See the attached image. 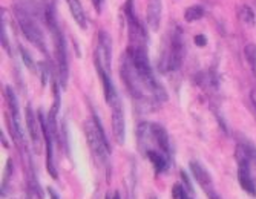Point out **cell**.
<instances>
[{"instance_id": "1", "label": "cell", "mask_w": 256, "mask_h": 199, "mask_svg": "<svg viewBox=\"0 0 256 199\" xmlns=\"http://www.w3.org/2000/svg\"><path fill=\"white\" fill-rule=\"evenodd\" d=\"M126 54L130 58L134 68H135L140 80L143 81L150 98L155 103L166 101L168 94L164 91V87H162V84L154 75V69H152L149 55H148V46L146 45H129L126 49Z\"/></svg>"}, {"instance_id": "2", "label": "cell", "mask_w": 256, "mask_h": 199, "mask_svg": "<svg viewBox=\"0 0 256 199\" xmlns=\"http://www.w3.org/2000/svg\"><path fill=\"white\" fill-rule=\"evenodd\" d=\"M44 20H46V25L50 26V29L52 32V37H54V54H56V61H57V68H58V83L62 86V89H66L68 78H69L66 38L57 25L56 14H54L52 8L44 9Z\"/></svg>"}, {"instance_id": "3", "label": "cell", "mask_w": 256, "mask_h": 199, "mask_svg": "<svg viewBox=\"0 0 256 199\" xmlns=\"http://www.w3.org/2000/svg\"><path fill=\"white\" fill-rule=\"evenodd\" d=\"M186 54V46H184V35L182 29L180 26H175L169 37H168V46L166 49L161 51V57L158 61V69L160 72H175L181 68L182 60Z\"/></svg>"}, {"instance_id": "4", "label": "cell", "mask_w": 256, "mask_h": 199, "mask_svg": "<svg viewBox=\"0 0 256 199\" xmlns=\"http://www.w3.org/2000/svg\"><path fill=\"white\" fill-rule=\"evenodd\" d=\"M84 134L88 144L90 150L94 152L96 157L106 166L109 164V157H110V144L108 141L106 132L103 129L102 120L97 117V114H92V118L86 121L84 124Z\"/></svg>"}, {"instance_id": "5", "label": "cell", "mask_w": 256, "mask_h": 199, "mask_svg": "<svg viewBox=\"0 0 256 199\" xmlns=\"http://www.w3.org/2000/svg\"><path fill=\"white\" fill-rule=\"evenodd\" d=\"M14 11H16V20L18 23V28L23 32V35L26 37V40L31 41L40 52H43V54L48 52V49H46V41H44L43 32H42V29H40V26L37 23L34 14L30 12L28 8L22 6V5H16Z\"/></svg>"}, {"instance_id": "6", "label": "cell", "mask_w": 256, "mask_h": 199, "mask_svg": "<svg viewBox=\"0 0 256 199\" xmlns=\"http://www.w3.org/2000/svg\"><path fill=\"white\" fill-rule=\"evenodd\" d=\"M120 75H122V80L126 86L128 92L132 95V98L135 101H140V103H149V104H154L155 101L150 98V95L148 94L146 87L143 84V81L140 80L134 64L130 61V58L128 57V54L123 55L122 58V66H120Z\"/></svg>"}, {"instance_id": "7", "label": "cell", "mask_w": 256, "mask_h": 199, "mask_svg": "<svg viewBox=\"0 0 256 199\" xmlns=\"http://www.w3.org/2000/svg\"><path fill=\"white\" fill-rule=\"evenodd\" d=\"M124 15L128 20V31H129V38L130 45H146L148 46V32L142 21L136 17L135 9H134V0H126L124 6Z\"/></svg>"}, {"instance_id": "8", "label": "cell", "mask_w": 256, "mask_h": 199, "mask_svg": "<svg viewBox=\"0 0 256 199\" xmlns=\"http://www.w3.org/2000/svg\"><path fill=\"white\" fill-rule=\"evenodd\" d=\"M38 121H40V130L43 132V140H44V147H46V169H48L50 175L52 176L54 180L58 178L57 175V169L54 166V147H52V134L50 132V127H48V120L43 115V109L38 110Z\"/></svg>"}, {"instance_id": "9", "label": "cell", "mask_w": 256, "mask_h": 199, "mask_svg": "<svg viewBox=\"0 0 256 199\" xmlns=\"http://www.w3.org/2000/svg\"><path fill=\"white\" fill-rule=\"evenodd\" d=\"M112 109V132L114 138L118 144H124L126 140V121H124V110H123V103L118 98H115L110 104Z\"/></svg>"}, {"instance_id": "10", "label": "cell", "mask_w": 256, "mask_h": 199, "mask_svg": "<svg viewBox=\"0 0 256 199\" xmlns=\"http://www.w3.org/2000/svg\"><path fill=\"white\" fill-rule=\"evenodd\" d=\"M94 61H96V69L98 72V77L102 80V84H103V92H104V98H106V103L110 104L115 98H118V92L115 89V86L112 83V78H110V71L106 68V66L102 63V60L98 58V55L94 54Z\"/></svg>"}, {"instance_id": "11", "label": "cell", "mask_w": 256, "mask_h": 199, "mask_svg": "<svg viewBox=\"0 0 256 199\" xmlns=\"http://www.w3.org/2000/svg\"><path fill=\"white\" fill-rule=\"evenodd\" d=\"M149 132H150V137L152 140H155L160 152H162L166 155V157L172 161V155H174V150H172V144H170V138H169V134L168 130L162 127L160 123H150L149 124Z\"/></svg>"}, {"instance_id": "12", "label": "cell", "mask_w": 256, "mask_h": 199, "mask_svg": "<svg viewBox=\"0 0 256 199\" xmlns=\"http://www.w3.org/2000/svg\"><path fill=\"white\" fill-rule=\"evenodd\" d=\"M96 55H98L102 63L110 71V64H112V40H110V35L104 29L98 31V45H97Z\"/></svg>"}, {"instance_id": "13", "label": "cell", "mask_w": 256, "mask_h": 199, "mask_svg": "<svg viewBox=\"0 0 256 199\" xmlns=\"http://www.w3.org/2000/svg\"><path fill=\"white\" fill-rule=\"evenodd\" d=\"M25 120H26V127H28V132H30V137H31V141L36 147V150H38V146H40V134H38V129H40V121H38V117H36L34 110L31 107V104L26 106V110H25Z\"/></svg>"}, {"instance_id": "14", "label": "cell", "mask_w": 256, "mask_h": 199, "mask_svg": "<svg viewBox=\"0 0 256 199\" xmlns=\"http://www.w3.org/2000/svg\"><path fill=\"white\" fill-rule=\"evenodd\" d=\"M146 21L150 29L158 31L161 23V0H148Z\"/></svg>"}, {"instance_id": "15", "label": "cell", "mask_w": 256, "mask_h": 199, "mask_svg": "<svg viewBox=\"0 0 256 199\" xmlns=\"http://www.w3.org/2000/svg\"><path fill=\"white\" fill-rule=\"evenodd\" d=\"M189 167H190V172H192V175H194V178L201 184V187H202L204 190L212 189V186H214L212 176H210V173H208V172L206 170L204 166H201L198 161H190Z\"/></svg>"}, {"instance_id": "16", "label": "cell", "mask_w": 256, "mask_h": 199, "mask_svg": "<svg viewBox=\"0 0 256 199\" xmlns=\"http://www.w3.org/2000/svg\"><path fill=\"white\" fill-rule=\"evenodd\" d=\"M146 157H148V160L150 161V164L154 166L156 175H161L162 172H166V170L169 169L170 160H169L162 152L150 149V150H146Z\"/></svg>"}, {"instance_id": "17", "label": "cell", "mask_w": 256, "mask_h": 199, "mask_svg": "<svg viewBox=\"0 0 256 199\" xmlns=\"http://www.w3.org/2000/svg\"><path fill=\"white\" fill-rule=\"evenodd\" d=\"M64 2L68 3L69 12H71L72 18L76 20V23L82 29H86L88 28V20H86V14H84L83 5L80 3V0H64Z\"/></svg>"}, {"instance_id": "18", "label": "cell", "mask_w": 256, "mask_h": 199, "mask_svg": "<svg viewBox=\"0 0 256 199\" xmlns=\"http://www.w3.org/2000/svg\"><path fill=\"white\" fill-rule=\"evenodd\" d=\"M238 15H240V18H241L242 23H246L247 26L253 28V26L256 25V15H254V11H253L250 6H247V5H242V6L240 8V12H238Z\"/></svg>"}, {"instance_id": "19", "label": "cell", "mask_w": 256, "mask_h": 199, "mask_svg": "<svg viewBox=\"0 0 256 199\" xmlns=\"http://www.w3.org/2000/svg\"><path fill=\"white\" fill-rule=\"evenodd\" d=\"M202 17H204V8L201 5H192L184 12L186 21H196V20H201Z\"/></svg>"}, {"instance_id": "20", "label": "cell", "mask_w": 256, "mask_h": 199, "mask_svg": "<svg viewBox=\"0 0 256 199\" xmlns=\"http://www.w3.org/2000/svg\"><path fill=\"white\" fill-rule=\"evenodd\" d=\"M244 54H246L247 63L250 66L253 75L256 77V43H248V45L246 46V49H244Z\"/></svg>"}, {"instance_id": "21", "label": "cell", "mask_w": 256, "mask_h": 199, "mask_svg": "<svg viewBox=\"0 0 256 199\" xmlns=\"http://www.w3.org/2000/svg\"><path fill=\"white\" fill-rule=\"evenodd\" d=\"M2 46L4 49L11 54V46H10V41H8V35H6V23H5V15H2Z\"/></svg>"}, {"instance_id": "22", "label": "cell", "mask_w": 256, "mask_h": 199, "mask_svg": "<svg viewBox=\"0 0 256 199\" xmlns=\"http://www.w3.org/2000/svg\"><path fill=\"white\" fill-rule=\"evenodd\" d=\"M11 175H12V163H11V160H8V163H6V167H5V176H4V186H2V195L5 193V187H6V184H8L10 178H11Z\"/></svg>"}, {"instance_id": "23", "label": "cell", "mask_w": 256, "mask_h": 199, "mask_svg": "<svg viewBox=\"0 0 256 199\" xmlns=\"http://www.w3.org/2000/svg\"><path fill=\"white\" fill-rule=\"evenodd\" d=\"M22 51H20V54H22V57H23V60H25V64L28 66V68L31 69V71H36V64H34V60H32V57L28 54V51L25 49V48H20Z\"/></svg>"}, {"instance_id": "24", "label": "cell", "mask_w": 256, "mask_h": 199, "mask_svg": "<svg viewBox=\"0 0 256 199\" xmlns=\"http://www.w3.org/2000/svg\"><path fill=\"white\" fill-rule=\"evenodd\" d=\"M182 190H184V187L181 184H175L174 189H172L174 199H182Z\"/></svg>"}, {"instance_id": "25", "label": "cell", "mask_w": 256, "mask_h": 199, "mask_svg": "<svg viewBox=\"0 0 256 199\" xmlns=\"http://www.w3.org/2000/svg\"><path fill=\"white\" fill-rule=\"evenodd\" d=\"M194 41H195V45H196V46L202 48V46H206V45H207V37H206V35H202V34H198V35H195Z\"/></svg>"}, {"instance_id": "26", "label": "cell", "mask_w": 256, "mask_h": 199, "mask_svg": "<svg viewBox=\"0 0 256 199\" xmlns=\"http://www.w3.org/2000/svg\"><path fill=\"white\" fill-rule=\"evenodd\" d=\"M181 178H182L184 184L188 186V190H189L190 193H194L195 190H194V187H192V183H190V181H189V178H188V175H186V172H181Z\"/></svg>"}, {"instance_id": "27", "label": "cell", "mask_w": 256, "mask_h": 199, "mask_svg": "<svg viewBox=\"0 0 256 199\" xmlns=\"http://www.w3.org/2000/svg\"><path fill=\"white\" fill-rule=\"evenodd\" d=\"M103 3H104V0H92V5H94V8H96L97 12H102Z\"/></svg>"}, {"instance_id": "28", "label": "cell", "mask_w": 256, "mask_h": 199, "mask_svg": "<svg viewBox=\"0 0 256 199\" xmlns=\"http://www.w3.org/2000/svg\"><path fill=\"white\" fill-rule=\"evenodd\" d=\"M206 193H207L208 199H221V198H220V195H218L216 192H214V189H208V190H206Z\"/></svg>"}, {"instance_id": "29", "label": "cell", "mask_w": 256, "mask_h": 199, "mask_svg": "<svg viewBox=\"0 0 256 199\" xmlns=\"http://www.w3.org/2000/svg\"><path fill=\"white\" fill-rule=\"evenodd\" d=\"M48 193H50V198H51V199H60L58 193H57L52 187H48Z\"/></svg>"}, {"instance_id": "30", "label": "cell", "mask_w": 256, "mask_h": 199, "mask_svg": "<svg viewBox=\"0 0 256 199\" xmlns=\"http://www.w3.org/2000/svg\"><path fill=\"white\" fill-rule=\"evenodd\" d=\"M106 199H122V198H120V193H118V192H115L112 198H110V196H106Z\"/></svg>"}, {"instance_id": "31", "label": "cell", "mask_w": 256, "mask_h": 199, "mask_svg": "<svg viewBox=\"0 0 256 199\" xmlns=\"http://www.w3.org/2000/svg\"><path fill=\"white\" fill-rule=\"evenodd\" d=\"M252 106H253V109L256 110V98L254 97H252ZM256 114V112H254Z\"/></svg>"}, {"instance_id": "32", "label": "cell", "mask_w": 256, "mask_h": 199, "mask_svg": "<svg viewBox=\"0 0 256 199\" xmlns=\"http://www.w3.org/2000/svg\"><path fill=\"white\" fill-rule=\"evenodd\" d=\"M154 199H156V198H154Z\"/></svg>"}]
</instances>
